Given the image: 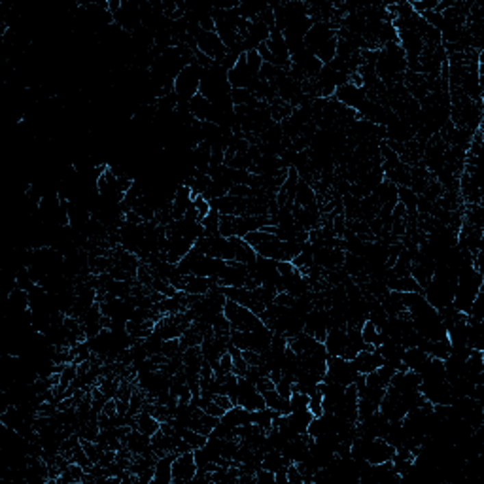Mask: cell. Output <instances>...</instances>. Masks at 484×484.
Listing matches in <instances>:
<instances>
[{"instance_id":"1","label":"cell","mask_w":484,"mask_h":484,"mask_svg":"<svg viewBox=\"0 0 484 484\" xmlns=\"http://www.w3.org/2000/svg\"><path fill=\"white\" fill-rule=\"evenodd\" d=\"M203 72L205 68L199 63H190L180 71V74L175 79V86H173V93L178 99V103H190L193 97L199 95Z\"/></svg>"},{"instance_id":"2","label":"cell","mask_w":484,"mask_h":484,"mask_svg":"<svg viewBox=\"0 0 484 484\" xmlns=\"http://www.w3.org/2000/svg\"><path fill=\"white\" fill-rule=\"evenodd\" d=\"M359 374L361 373L354 366V359H346V357L339 356L327 357V369L326 374H324L326 382H337L341 386H352Z\"/></svg>"},{"instance_id":"7","label":"cell","mask_w":484,"mask_h":484,"mask_svg":"<svg viewBox=\"0 0 484 484\" xmlns=\"http://www.w3.org/2000/svg\"><path fill=\"white\" fill-rule=\"evenodd\" d=\"M312 418H314V414L310 413L309 409H305V411H294V413L286 414L288 426L294 429L297 435H305V433H307Z\"/></svg>"},{"instance_id":"3","label":"cell","mask_w":484,"mask_h":484,"mask_svg":"<svg viewBox=\"0 0 484 484\" xmlns=\"http://www.w3.org/2000/svg\"><path fill=\"white\" fill-rule=\"evenodd\" d=\"M405 51L399 48V44H388L377 61V72H381L382 78H392L396 76L401 68H405Z\"/></svg>"},{"instance_id":"10","label":"cell","mask_w":484,"mask_h":484,"mask_svg":"<svg viewBox=\"0 0 484 484\" xmlns=\"http://www.w3.org/2000/svg\"><path fill=\"white\" fill-rule=\"evenodd\" d=\"M428 357V352H424V350L418 348V346H411V348H405V354H403L401 364H403L409 371H416V373H418Z\"/></svg>"},{"instance_id":"4","label":"cell","mask_w":484,"mask_h":484,"mask_svg":"<svg viewBox=\"0 0 484 484\" xmlns=\"http://www.w3.org/2000/svg\"><path fill=\"white\" fill-rule=\"evenodd\" d=\"M237 405L244 407L246 411L254 413V411H259V409H265V397L263 394L257 390L254 382L248 381L244 374L238 377V397H237Z\"/></svg>"},{"instance_id":"6","label":"cell","mask_w":484,"mask_h":484,"mask_svg":"<svg viewBox=\"0 0 484 484\" xmlns=\"http://www.w3.org/2000/svg\"><path fill=\"white\" fill-rule=\"evenodd\" d=\"M176 453H168L159 456L153 466V483H173V461Z\"/></svg>"},{"instance_id":"5","label":"cell","mask_w":484,"mask_h":484,"mask_svg":"<svg viewBox=\"0 0 484 484\" xmlns=\"http://www.w3.org/2000/svg\"><path fill=\"white\" fill-rule=\"evenodd\" d=\"M197 475V466L193 458V450L176 454L173 461V483H191Z\"/></svg>"},{"instance_id":"9","label":"cell","mask_w":484,"mask_h":484,"mask_svg":"<svg viewBox=\"0 0 484 484\" xmlns=\"http://www.w3.org/2000/svg\"><path fill=\"white\" fill-rule=\"evenodd\" d=\"M263 397H265V405L272 409L277 414H290L292 413V407H290V399L282 397L278 394L277 390L270 388L267 392H263Z\"/></svg>"},{"instance_id":"8","label":"cell","mask_w":484,"mask_h":484,"mask_svg":"<svg viewBox=\"0 0 484 484\" xmlns=\"http://www.w3.org/2000/svg\"><path fill=\"white\" fill-rule=\"evenodd\" d=\"M135 428L138 429V431H142L144 435H155L159 429H161V422L153 416V414L150 413V409L148 407H144L142 411L138 413V416H136V424Z\"/></svg>"}]
</instances>
